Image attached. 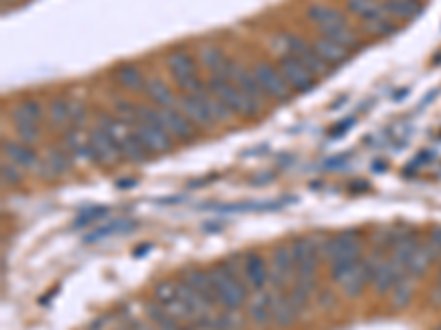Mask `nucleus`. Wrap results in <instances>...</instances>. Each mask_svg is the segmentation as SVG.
Masks as SVG:
<instances>
[{
	"label": "nucleus",
	"mask_w": 441,
	"mask_h": 330,
	"mask_svg": "<svg viewBox=\"0 0 441 330\" xmlns=\"http://www.w3.org/2000/svg\"><path fill=\"white\" fill-rule=\"evenodd\" d=\"M135 135L143 143V147L151 154L159 152H168L172 147V137L166 132V128L161 126L159 117V108L151 106H137L135 108V124H133Z\"/></svg>",
	"instance_id": "obj_1"
},
{
	"label": "nucleus",
	"mask_w": 441,
	"mask_h": 330,
	"mask_svg": "<svg viewBox=\"0 0 441 330\" xmlns=\"http://www.w3.org/2000/svg\"><path fill=\"white\" fill-rule=\"evenodd\" d=\"M207 273L212 279V286H215L217 300L225 310H238L248 302V291H245V284L230 267V262L217 264V267H212Z\"/></svg>",
	"instance_id": "obj_2"
},
{
	"label": "nucleus",
	"mask_w": 441,
	"mask_h": 330,
	"mask_svg": "<svg viewBox=\"0 0 441 330\" xmlns=\"http://www.w3.org/2000/svg\"><path fill=\"white\" fill-rule=\"evenodd\" d=\"M210 93L215 95L217 99L230 108L234 114H241V117H256L258 110L263 108V104H258L256 99H252L243 88H238L232 79L215 75L210 79Z\"/></svg>",
	"instance_id": "obj_3"
},
{
	"label": "nucleus",
	"mask_w": 441,
	"mask_h": 330,
	"mask_svg": "<svg viewBox=\"0 0 441 330\" xmlns=\"http://www.w3.org/2000/svg\"><path fill=\"white\" fill-rule=\"evenodd\" d=\"M331 277L340 284V289L345 291V295L349 297H357L364 286L373 279V269L371 264L364 260H342L331 264Z\"/></svg>",
	"instance_id": "obj_4"
},
{
	"label": "nucleus",
	"mask_w": 441,
	"mask_h": 330,
	"mask_svg": "<svg viewBox=\"0 0 441 330\" xmlns=\"http://www.w3.org/2000/svg\"><path fill=\"white\" fill-rule=\"evenodd\" d=\"M293 264H296V279H316L318 258L322 253V240L316 236L296 238L291 242Z\"/></svg>",
	"instance_id": "obj_5"
},
{
	"label": "nucleus",
	"mask_w": 441,
	"mask_h": 330,
	"mask_svg": "<svg viewBox=\"0 0 441 330\" xmlns=\"http://www.w3.org/2000/svg\"><path fill=\"white\" fill-rule=\"evenodd\" d=\"M166 66H168V71L172 73L179 88L186 91L188 95L203 91L201 79L197 77V64H194V60L188 53H181V51L170 53L166 58Z\"/></svg>",
	"instance_id": "obj_6"
},
{
	"label": "nucleus",
	"mask_w": 441,
	"mask_h": 330,
	"mask_svg": "<svg viewBox=\"0 0 441 330\" xmlns=\"http://www.w3.org/2000/svg\"><path fill=\"white\" fill-rule=\"evenodd\" d=\"M322 256L331 264L342 260H357L360 258V236H357V231L349 229L322 240Z\"/></svg>",
	"instance_id": "obj_7"
},
{
	"label": "nucleus",
	"mask_w": 441,
	"mask_h": 330,
	"mask_svg": "<svg viewBox=\"0 0 441 330\" xmlns=\"http://www.w3.org/2000/svg\"><path fill=\"white\" fill-rule=\"evenodd\" d=\"M254 75L260 81V86H263L267 97L279 99V102H287L291 97V88L285 81L283 73L279 71V66H274L269 62H258L254 66Z\"/></svg>",
	"instance_id": "obj_8"
},
{
	"label": "nucleus",
	"mask_w": 441,
	"mask_h": 330,
	"mask_svg": "<svg viewBox=\"0 0 441 330\" xmlns=\"http://www.w3.org/2000/svg\"><path fill=\"white\" fill-rule=\"evenodd\" d=\"M279 71L283 73L289 88L296 91V93H307V91H312L316 86V75L293 55H281L279 58Z\"/></svg>",
	"instance_id": "obj_9"
},
{
	"label": "nucleus",
	"mask_w": 441,
	"mask_h": 330,
	"mask_svg": "<svg viewBox=\"0 0 441 330\" xmlns=\"http://www.w3.org/2000/svg\"><path fill=\"white\" fill-rule=\"evenodd\" d=\"M287 55H293L298 62H302V64L307 66V69L312 71L316 77H324V75H329V73H331V66L318 55V51L314 48V44L309 46L307 42H302V40L296 38V36H289Z\"/></svg>",
	"instance_id": "obj_10"
},
{
	"label": "nucleus",
	"mask_w": 441,
	"mask_h": 330,
	"mask_svg": "<svg viewBox=\"0 0 441 330\" xmlns=\"http://www.w3.org/2000/svg\"><path fill=\"white\" fill-rule=\"evenodd\" d=\"M89 152H91V161L104 165V168H108V165H113L117 159H122L117 145L113 143V139L100 126L89 132Z\"/></svg>",
	"instance_id": "obj_11"
},
{
	"label": "nucleus",
	"mask_w": 441,
	"mask_h": 330,
	"mask_svg": "<svg viewBox=\"0 0 441 330\" xmlns=\"http://www.w3.org/2000/svg\"><path fill=\"white\" fill-rule=\"evenodd\" d=\"M179 106H181V112L192 124L203 126V128H210L217 124L215 117H212V110H210V95H205L203 91L186 95L181 102H179Z\"/></svg>",
	"instance_id": "obj_12"
},
{
	"label": "nucleus",
	"mask_w": 441,
	"mask_h": 330,
	"mask_svg": "<svg viewBox=\"0 0 441 330\" xmlns=\"http://www.w3.org/2000/svg\"><path fill=\"white\" fill-rule=\"evenodd\" d=\"M161 126L166 128L170 137L179 141H192L194 139V124L177 108H159Z\"/></svg>",
	"instance_id": "obj_13"
},
{
	"label": "nucleus",
	"mask_w": 441,
	"mask_h": 330,
	"mask_svg": "<svg viewBox=\"0 0 441 330\" xmlns=\"http://www.w3.org/2000/svg\"><path fill=\"white\" fill-rule=\"evenodd\" d=\"M293 273H296V264H293L291 246H279V249L271 253V271H269L271 284L279 291H283Z\"/></svg>",
	"instance_id": "obj_14"
},
{
	"label": "nucleus",
	"mask_w": 441,
	"mask_h": 330,
	"mask_svg": "<svg viewBox=\"0 0 441 330\" xmlns=\"http://www.w3.org/2000/svg\"><path fill=\"white\" fill-rule=\"evenodd\" d=\"M300 315V310L296 306V302L291 300V293H283L279 291L276 295H271V324H276L279 328H289L296 317Z\"/></svg>",
	"instance_id": "obj_15"
},
{
	"label": "nucleus",
	"mask_w": 441,
	"mask_h": 330,
	"mask_svg": "<svg viewBox=\"0 0 441 330\" xmlns=\"http://www.w3.org/2000/svg\"><path fill=\"white\" fill-rule=\"evenodd\" d=\"M307 18L316 22V27L322 31V36L324 33H329L338 27H345L349 25L347 18H345V13H342L340 9L335 7H326V5H314V7H309L307 11Z\"/></svg>",
	"instance_id": "obj_16"
},
{
	"label": "nucleus",
	"mask_w": 441,
	"mask_h": 330,
	"mask_svg": "<svg viewBox=\"0 0 441 330\" xmlns=\"http://www.w3.org/2000/svg\"><path fill=\"white\" fill-rule=\"evenodd\" d=\"M181 282H186L194 293H197L201 300L207 304V308L212 310L215 308V304H219L217 300V293H215V286H212V279H210V273L207 271H199V269H190L184 273V279Z\"/></svg>",
	"instance_id": "obj_17"
},
{
	"label": "nucleus",
	"mask_w": 441,
	"mask_h": 330,
	"mask_svg": "<svg viewBox=\"0 0 441 330\" xmlns=\"http://www.w3.org/2000/svg\"><path fill=\"white\" fill-rule=\"evenodd\" d=\"M243 273H245V279H248V284L254 289V291H263L267 279H269V271H267V264L265 260L260 258L258 253H245L243 258Z\"/></svg>",
	"instance_id": "obj_18"
},
{
	"label": "nucleus",
	"mask_w": 441,
	"mask_h": 330,
	"mask_svg": "<svg viewBox=\"0 0 441 330\" xmlns=\"http://www.w3.org/2000/svg\"><path fill=\"white\" fill-rule=\"evenodd\" d=\"M404 275H408L406 271H402L397 264L393 262V260H382L380 264H378V269H375V273H373V279H371V284L375 286V291H378L380 295L382 293H386V291H390L395 284H397V279H402Z\"/></svg>",
	"instance_id": "obj_19"
},
{
	"label": "nucleus",
	"mask_w": 441,
	"mask_h": 330,
	"mask_svg": "<svg viewBox=\"0 0 441 330\" xmlns=\"http://www.w3.org/2000/svg\"><path fill=\"white\" fill-rule=\"evenodd\" d=\"M3 154L7 161L15 163L23 170H36V165H40L38 154L31 150L27 143H13V141H5L3 143Z\"/></svg>",
	"instance_id": "obj_20"
},
{
	"label": "nucleus",
	"mask_w": 441,
	"mask_h": 330,
	"mask_svg": "<svg viewBox=\"0 0 441 330\" xmlns=\"http://www.w3.org/2000/svg\"><path fill=\"white\" fill-rule=\"evenodd\" d=\"M314 48L318 51V55L331 66H340V64H345L351 55V51H347L345 46H340L338 42H333L331 38H326V36H320L316 42H314Z\"/></svg>",
	"instance_id": "obj_21"
},
{
	"label": "nucleus",
	"mask_w": 441,
	"mask_h": 330,
	"mask_svg": "<svg viewBox=\"0 0 441 330\" xmlns=\"http://www.w3.org/2000/svg\"><path fill=\"white\" fill-rule=\"evenodd\" d=\"M248 312L250 319L258 326L271 324V295H267L265 291H256V295L248 302Z\"/></svg>",
	"instance_id": "obj_22"
},
{
	"label": "nucleus",
	"mask_w": 441,
	"mask_h": 330,
	"mask_svg": "<svg viewBox=\"0 0 441 330\" xmlns=\"http://www.w3.org/2000/svg\"><path fill=\"white\" fill-rule=\"evenodd\" d=\"M382 9L393 20H411L421 11L419 0H384Z\"/></svg>",
	"instance_id": "obj_23"
},
{
	"label": "nucleus",
	"mask_w": 441,
	"mask_h": 330,
	"mask_svg": "<svg viewBox=\"0 0 441 330\" xmlns=\"http://www.w3.org/2000/svg\"><path fill=\"white\" fill-rule=\"evenodd\" d=\"M143 93L159 108H174V104H177L174 102V95L168 88V84H166V81L157 79V77H151L148 81H146V84H143Z\"/></svg>",
	"instance_id": "obj_24"
},
{
	"label": "nucleus",
	"mask_w": 441,
	"mask_h": 330,
	"mask_svg": "<svg viewBox=\"0 0 441 330\" xmlns=\"http://www.w3.org/2000/svg\"><path fill=\"white\" fill-rule=\"evenodd\" d=\"M137 225L128 218H115V220H108L106 225L93 229L91 234L84 238V242H97V240H104V238H110V236H124L128 231H133Z\"/></svg>",
	"instance_id": "obj_25"
},
{
	"label": "nucleus",
	"mask_w": 441,
	"mask_h": 330,
	"mask_svg": "<svg viewBox=\"0 0 441 330\" xmlns=\"http://www.w3.org/2000/svg\"><path fill=\"white\" fill-rule=\"evenodd\" d=\"M42 114H44V108H42L40 102H36V99H25V102H20L18 106L11 110V119H13L15 126H18V124H34V126H38L40 119H42Z\"/></svg>",
	"instance_id": "obj_26"
},
{
	"label": "nucleus",
	"mask_w": 441,
	"mask_h": 330,
	"mask_svg": "<svg viewBox=\"0 0 441 330\" xmlns=\"http://www.w3.org/2000/svg\"><path fill=\"white\" fill-rule=\"evenodd\" d=\"M435 260V253L433 249L428 246V242H419V246L415 249V253L411 256V260H408V267H406V273L411 277H419L426 273L428 264Z\"/></svg>",
	"instance_id": "obj_27"
},
{
	"label": "nucleus",
	"mask_w": 441,
	"mask_h": 330,
	"mask_svg": "<svg viewBox=\"0 0 441 330\" xmlns=\"http://www.w3.org/2000/svg\"><path fill=\"white\" fill-rule=\"evenodd\" d=\"M46 117L56 128H69L71 126L69 99H62V97L51 99V104H49V108H46Z\"/></svg>",
	"instance_id": "obj_28"
},
{
	"label": "nucleus",
	"mask_w": 441,
	"mask_h": 330,
	"mask_svg": "<svg viewBox=\"0 0 441 330\" xmlns=\"http://www.w3.org/2000/svg\"><path fill=\"white\" fill-rule=\"evenodd\" d=\"M115 81L120 86L128 88V91H143V84H146L139 69H137V66H133V64L120 66V69L115 71Z\"/></svg>",
	"instance_id": "obj_29"
},
{
	"label": "nucleus",
	"mask_w": 441,
	"mask_h": 330,
	"mask_svg": "<svg viewBox=\"0 0 441 330\" xmlns=\"http://www.w3.org/2000/svg\"><path fill=\"white\" fill-rule=\"evenodd\" d=\"M64 143H67V150L73 154V159H91L89 152V135H82V130H69L64 135Z\"/></svg>",
	"instance_id": "obj_30"
},
{
	"label": "nucleus",
	"mask_w": 441,
	"mask_h": 330,
	"mask_svg": "<svg viewBox=\"0 0 441 330\" xmlns=\"http://www.w3.org/2000/svg\"><path fill=\"white\" fill-rule=\"evenodd\" d=\"M347 9L364 22L384 11L380 0H347Z\"/></svg>",
	"instance_id": "obj_31"
},
{
	"label": "nucleus",
	"mask_w": 441,
	"mask_h": 330,
	"mask_svg": "<svg viewBox=\"0 0 441 330\" xmlns=\"http://www.w3.org/2000/svg\"><path fill=\"white\" fill-rule=\"evenodd\" d=\"M42 165H44L42 172H46L49 176H58V174L69 170V157H67V152L62 150V147H51Z\"/></svg>",
	"instance_id": "obj_32"
},
{
	"label": "nucleus",
	"mask_w": 441,
	"mask_h": 330,
	"mask_svg": "<svg viewBox=\"0 0 441 330\" xmlns=\"http://www.w3.org/2000/svg\"><path fill=\"white\" fill-rule=\"evenodd\" d=\"M413 277L404 275L402 279H397V284L393 286V295H390V302H393L395 308H406L413 300Z\"/></svg>",
	"instance_id": "obj_33"
},
{
	"label": "nucleus",
	"mask_w": 441,
	"mask_h": 330,
	"mask_svg": "<svg viewBox=\"0 0 441 330\" xmlns=\"http://www.w3.org/2000/svg\"><path fill=\"white\" fill-rule=\"evenodd\" d=\"M364 31L369 33V36H375V38H386L395 31V20L388 18V15L382 11L380 15H375V18L364 22Z\"/></svg>",
	"instance_id": "obj_34"
},
{
	"label": "nucleus",
	"mask_w": 441,
	"mask_h": 330,
	"mask_svg": "<svg viewBox=\"0 0 441 330\" xmlns=\"http://www.w3.org/2000/svg\"><path fill=\"white\" fill-rule=\"evenodd\" d=\"M324 36H326V38H331L333 42H338L340 46H345L347 51H353V48L360 46V38H357V33H355L349 25L338 27V29H333V31H329V33H324Z\"/></svg>",
	"instance_id": "obj_35"
},
{
	"label": "nucleus",
	"mask_w": 441,
	"mask_h": 330,
	"mask_svg": "<svg viewBox=\"0 0 441 330\" xmlns=\"http://www.w3.org/2000/svg\"><path fill=\"white\" fill-rule=\"evenodd\" d=\"M199 58H201V64L205 66V69H210L212 73H219L223 66H225V58H223V51L219 46H212V44H207V46H203L201 51H199Z\"/></svg>",
	"instance_id": "obj_36"
},
{
	"label": "nucleus",
	"mask_w": 441,
	"mask_h": 330,
	"mask_svg": "<svg viewBox=\"0 0 441 330\" xmlns=\"http://www.w3.org/2000/svg\"><path fill=\"white\" fill-rule=\"evenodd\" d=\"M0 176H3V183L5 185H18L23 180V168H18L15 163L11 161H3V165H0Z\"/></svg>",
	"instance_id": "obj_37"
},
{
	"label": "nucleus",
	"mask_w": 441,
	"mask_h": 330,
	"mask_svg": "<svg viewBox=\"0 0 441 330\" xmlns=\"http://www.w3.org/2000/svg\"><path fill=\"white\" fill-rule=\"evenodd\" d=\"M210 110H212V117H215V121H221V124L232 121V117H234V112L212 93H210Z\"/></svg>",
	"instance_id": "obj_38"
},
{
	"label": "nucleus",
	"mask_w": 441,
	"mask_h": 330,
	"mask_svg": "<svg viewBox=\"0 0 441 330\" xmlns=\"http://www.w3.org/2000/svg\"><path fill=\"white\" fill-rule=\"evenodd\" d=\"M15 132H18L20 143H27V145L36 143L40 139V130L34 124H18V126H15Z\"/></svg>",
	"instance_id": "obj_39"
},
{
	"label": "nucleus",
	"mask_w": 441,
	"mask_h": 330,
	"mask_svg": "<svg viewBox=\"0 0 441 330\" xmlns=\"http://www.w3.org/2000/svg\"><path fill=\"white\" fill-rule=\"evenodd\" d=\"M106 213H108V209H104V207H91V209H87V211H82V213H79L77 220H75V225H77V227H84V225H89V223H95V220L104 218Z\"/></svg>",
	"instance_id": "obj_40"
},
{
	"label": "nucleus",
	"mask_w": 441,
	"mask_h": 330,
	"mask_svg": "<svg viewBox=\"0 0 441 330\" xmlns=\"http://www.w3.org/2000/svg\"><path fill=\"white\" fill-rule=\"evenodd\" d=\"M221 330H241V317L236 315V310H225L223 315L215 317Z\"/></svg>",
	"instance_id": "obj_41"
},
{
	"label": "nucleus",
	"mask_w": 441,
	"mask_h": 330,
	"mask_svg": "<svg viewBox=\"0 0 441 330\" xmlns=\"http://www.w3.org/2000/svg\"><path fill=\"white\" fill-rule=\"evenodd\" d=\"M192 330H221V328H219V324H217V319H215V317H207V315H203V317H199V319H194Z\"/></svg>",
	"instance_id": "obj_42"
},
{
	"label": "nucleus",
	"mask_w": 441,
	"mask_h": 330,
	"mask_svg": "<svg viewBox=\"0 0 441 330\" xmlns=\"http://www.w3.org/2000/svg\"><path fill=\"white\" fill-rule=\"evenodd\" d=\"M69 108H71V124H79L82 119L87 117V114H84V106H82L79 102H73V99H71Z\"/></svg>",
	"instance_id": "obj_43"
},
{
	"label": "nucleus",
	"mask_w": 441,
	"mask_h": 330,
	"mask_svg": "<svg viewBox=\"0 0 441 330\" xmlns=\"http://www.w3.org/2000/svg\"><path fill=\"white\" fill-rule=\"evenodd\" d=\"M430 302L435 306H441V282H437V286L433 289V295H430Z\"/></svg>",
	"instance_id": "obj_44"
},
{
	"label": "nucleus",
	"mask_w": 441,
	"mask_h": 330,
	"mask_svg": "<svg viewBox=\"0 0 441 330\" xmlns=\"http://www.w3.org/2000/svg\"><path fill=\"white\" fill-rule=\"evenodd\" d=\"M353 124V119H349V121H345V124H338L335 128H333V137H340L342 132H347V128Z\"/></svg>",
	"instance_id": "obj_45"
},
{
	"label": "nucleus",
	"mask_w": 441,
	"mask_h": 330,
	"mask_svg": "<svg viewBox=\"0 0 441 330\" xmlns=\"http://www.w3.org/2000/svg\"><path fill=\"white\" fill-rule=\"evenodd\" d=\"M130 330H155V328H151L148 324H139V322H135Z\"/></svg>",
	"instance_id": "obj_46"
},
{
	"label": "nucleus",
	"mask_w": 441,
	"mask_h": 330,
	"mask_svg": "<svg viewBox=\"0 0 441 330\" xmlns=\"http://www.w3.org/2000/svg\"><path fill=\"white\" fill-rule=\"evenodd\" d=\"M3 3L7 5V3H15V0H3Z\"/></svg>",
	"instance_id": "obj_47"
},
{
	"label": "nucleus",
	"mask_w": 441,
	"mask_h": 330,
	"mask_svg": "<svg viewBox=\"0 0 441 330\" xmlns=\"http://www.w3.org/2000/svg\"><path fill=\"white\" fill-rule=\"evenodd\" d=\"M439 282H441V271H439Z\"/></svg>",
	"instance_id": "obj_48"
}]
</instances>
